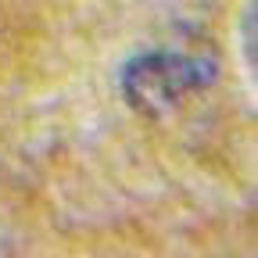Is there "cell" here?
<instances>
[{"label":"cell","mask_w":258,"mask_h":258,"mask_svg":"<svg viewBox=\"0 0 258 258\" xmlns=\"http://www.w3.org/2000/svg\"><path fill=\"white\" fill-rule=\"evenodd\" d=\"M212 76H215V61L208 54L183 47H154L125 61L118 90L133 111L161 118L176 111L186 97L205 90Z\"/></svg>","instance_id":"6da1fadb"}]
</instances>
